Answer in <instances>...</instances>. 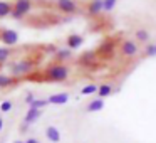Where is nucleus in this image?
I'll return each instance as SVG.
<instances>
[{
  "instance_id": "1",
  "label": "nucleus",
  "mask_w": 156,
  "mask_h": 143,
  "mask_svg": "<svg viewBox=\"0 0 156 143\" xmlns=\"http://www.w3.org/2000/svg\"><path fill=\"white\" fill-rule=\"evenodd\" d=\"M69 78V68L61 62H54V64L47 66L44 71V79L49 82H64Z\"/></svg>"
},
{
  "instance_id": "2",
  "label": "nucleus",
  "mask_w": 156,
  "mask_h": 143,
  "mask_svg": "<svg viewBox=\"0 0 156 143\" xmlns=\"http://www.w3.org/2000/svg\"><path fill=\"white\" fill-rule=\"evenodd\" d=\"M37 62L39 61H34V59H20V61L10 62V64H9V69H10V72H12L14 78L20 79L22 76L29 74V72L37 66Z\"/></svg>"
},
{
  "instance_id": "3",
  "label": "nucleus",
  "mask_w": 156,
  "mask_h": 143,
  "mask_svg": "<svg viewBox=\"0 0 156 143\" xmlns=\"http://www.w3.org/2000/svg\"><path fill=\"white\" fill-rule=\"evenodd\" d=\"M12 4H14V12H12L14 19H24L34 7L32 0H14Z\"/></svg>"
},
{
  "instance_id": "4",
  "label": "nucleus",
  "mask_w": 156,
  "mask_h": 143,
  "mask_svg": "<svg viewBox=\"0 0 156 143\" xmlns=\"http://www.w3.org/2000/svg\"><path fill=\"white\" fill-rule=\"evenodd\" d=\"M119 51H121V54L124 56V57H136L139 52V46L138 42L131 41V39H124V41L119 44Z\"/></svg>"
},
{
  "instance_id": "5",
  "label": "nucleus",
  "mask_w": 156,
  "mask_h": 143,
  "mask_svg": "<svg viewBox=\"0 0 156 143\" xmlns=\"http://www.w3.org/2000/svg\"><path fill=\"white\" fill-rule=\"evenodd\" d=\"M116 51V41L114 39H104V41L99 44V47L96 49V52H98L99 57L106 59V57H111L112 54H114Z\"/></svg>"
},
{
  "instance_id": "6",
  "label": "nucleus",
  "mask_w": 156,
  "mask_h": 143,
  "mask_svg": "<svg viewBox=\"0 0 156 143\" xmlns=\"http://www.w3.org/2000/svg\"><path fill=\"white\" fill-rule=\"evenodd\" d=\"M55 7H57L59 12H62L66 15H72L79 10V5L74 0H55Z\"/></svg>"
},
{
  "instance_id": "7",
  "label": "nucleus",
  "mask_w": 156,
  "mask_h": 143,
  "mask_svg": "<svg viewBox=\"0 0 156 143\" xmlns=\"http://www.w3.org/2000/svg\"><path fill=\"white\" fill-rule=\"evenodd\" d=\"M0 42L5 46H15L19 42V34L14 29H0Z\"/></svg>"
},
{
  "instance_id": "8",
  "label": "nucleus",
  "mask_w": 156,
  "mask_h": 143,
  "mask_svg": "<svg viewBox=\"0 0 156 143\" xmlns=\"http://www.w3.org/2000/svg\"><path fill=\"white\" fill-rule=\"evenodd\" d=\"M98 61H99V56H98V52H96V51H91V52H84V54H82L81 56V57H79V64H81V66H87V68H89V66H96V64H98Z\"/></svg>"
},
{
  "instance_id": "9",
  "label": "nucleus",
  "mask_w": 156,
  "mask_h": 143,
  "mask_svg": "<svg viewBox=\"0 0 156 143\" xmlns=\"http://www.w3.org/2000/svg\"><path fill=\"white\" fill-rule=\"evenodd\" d=\"M66 44H67V49L74 51V49L81 47V46L84 44V37H82L81 34H71L67 39H66Z\"/></svg>"
},
{
  "instance_id": "10",
  "label": "nucleus",
  "mask_w": 156,
  "mask_h": 143,
  "mask_svg": "<svg viewBox=\"0 0 156 143\" xmlns=\"http://www.w3.org/2000/svg\"><path fill=\"white\" fill-rule=\"evenodd\" d=\"M86 10L89 15H99L102 12V0H89L87 5H86Z\"/></svg>"
},
{
  "instance_id": "11",
  "label": "nucleus",
  "mask_w": 156,
  "mask_h": 143,
  "mask_svg": "<svg viewBox=\"0 0 156 143\" xmlns=\"http://www.w3.org/2000/svg\"><path fill=\"white\" fill-rule=\"evenodd\" d=\"M19 82H20V79L19 78H14L12 74H0V88H14V86H17Z\"/></svg>"
},
{
  "instance_id": "12",
  "label": "nucleus",
  "mask_w": 156,
  "mask_h": 143,
  "mask_svg": "<svg viewBox=\"0 0 156 143\" xmlns=\"http://www.w3.org/2000/svg\"><path fill=\"white\" fill-rule=\"evenodd\" d=\"M41 115H42V109L29 108L27 115L24 116V123H25V125H32V123H35L39 118H41Z\"/></svg>"
},
{
  "instance_id": "13",
  "label": "nucleus",
  "mask_w": 156,
  "mask_h": 143,
  "mask_svg": "<svg viewBox=\"0 0 156 143\" xmlns=\"http://www.w3.org/2000/svg\"><path fill=\"white\" fill-rule=\"evenodd\" d=\"M49 105H66L69 101V94L67 93H57V94H51L47 98Z\"/></svg>"
},
{
  "instance_id": "14",
  "label": "nucleus",
  "mask_w": 156,
  "mask_h": 143,
  "mask_svg": "<svg viewBox=\"0 0 156 143\" xmlns=\"http://www.w3.org/2000/svg\"><path fill=\"white\" fill-rule=\"evenodd\" d=\"M45 136H47V140L52 143L61 141V131H59L55 126H47V128H45Z\"/></svg>"
},
{
  "instance_id": "15",
  "label": "nucleus",
  "mask_w": 156,
  "mask_h": 143,
  "mask_svg": "<svg viewBox=\"0 0 156 143\" xmlns=\"http://www.w3.org/2000/svg\"><path fill=\"white\" fill-rule=\"evenodd\" d=\"M12 12H14V4L12 2H0V19L12 15Z\"/></svg>"
},
{
  "instance_id": "16",
  "label": "nucleus",
  "mask_w": 156,
  "mask_h": 143,
  "mask_svg": "<svg viewBox=\"0 0 156 143\" xmlns=\"http://www.w3.org/2000/svg\"><path fill=\"white\" fill-rule=\"evenodd\" d=\"M71 57H72L71 49H59V51L55 52V61L61 62V64H64V61H69Z\"/></svg>"
},
{
  "instance_id": "17",
  "label": "nucleus",
  "mask_w": 156,
  "mask_h": 143,
  "mask_svg": "<svg viewBox=\"0 0 156 143\" xmlns=\"http://www.w3.org/2000/svg\"><path fill=\"white\" fill-rule=\"evenodd\" d=\"M102 108H104V101H102L101 98H98V99H92V101L89 103L87 106H86V111L96 113V111H101Z\"/></svg>"
},
{
  "instance_id": "18",
  "label": "nucleus",
  "mask_w": 156,
  "mask_h": 143,
  "mask_svg": "<svg viewBox=\"0 0 156 143\" xmlns=\"http://www.w3.org/2000/svg\"><path fill=\"white\" fill-rule=\"evenodd\" d=\"M112 91H114V88H112L111 84H108V82H104V84H101L98 88V94L101 96V99L102 98H108L109 94H112Z\"/></svg>"
},
{
  "instance_id": "19",
  "label": "nucleus",
  "mask_w": 156,
  "mask_h": 143,
  "mask_svg": "<svg viewBox=\"0 0 156 143\" xmlns=\"http://www.w3.org/2000/svg\"><path fill=\"white\" fill-rule=\"evenodd\" d=\"M10 56H12V51L9 47H0V66L7 64Z\"/></svg>"
},
{
  "instance_id": "20",
  "label": "nucleus",
  "mask_w": 156,
  "mask_h": 143,
  "mask_svg": "<svg viewBox=\"0 0 156 143\" xmlns=\"http://www.w3.org/2000/svg\"><path fill=\"white\" fill-rule=\"evenodd\" d=\"M134 35L139 42H143V44H146V42L149 41V32L146 31V29H138V31L134 32Z\"/></svg>"
},
{
  "instance_id": "21",
  "label": "nucleus",
  "mask_w": 156,
  "mask_h": 143,
  "mask_svg": "<svg viewBox=\"0 0 156 143\" xmlns=\"http://www.w3.org/2000/svg\"><path fill=\"white\" fill-rule=\"evenodd\" d=\"M116 4H118V0H102V10L111 12L116 7Z\"/></svg>"
},
{
  "instance_id": "22",
  "label": "nucleus",
  "mask_w": 156,
  "mask_h": 143,
  "mask_svg": "<svg viewBox=\"0 0 156 143\" xmlns=\"http://www.w3.org/2000/svg\"><path fill=\"white\" fill-rule=\"evenodd\" d=\"M47 105H49L47 99H34L29 106H30V108H35V109H42L44 106H47Z\"/></svg>"
},
{
  "instance_id": "23",
  "label": "nucleus",
  "mask_w": 156,
  "mask_h": 143,
  "mask_svg": "<svg viewBox=\"0 0 156 143\" xmlns=\"http://www.w3.org/2000/svg\"><path fill=\"white\" fill-rule=\"evenodd\" d=\"M98 88L99 86H96V84H87L81 89V94L87 96V94H92V93H98Z\"/></svg>"
},
{
  "instance_id": "24",
  "label": "nucleus",
  "mask_w": 156,
  "mask_h": 143,
  "mask_svg": "<svg viewBox=\"0 0 156 143\" xmlns=\"http://www.w3.org/2000/svg\"><path fill=\"white\" fill-rule=\"evenodd\" d=\"M10 109H12V103L10 101H4L2 105H0V111L7 113V111H10Z\"/></svg>"
},
{
  "instance_id": "25",
  "label": "nucleus",
  "mask_w": 156,
  "mask_h": 143,
  "mask_svg": "<svg viewBox=\"0 0 156 143\" xmlns=\"http://www.w3.org/2000/svg\"><path fill=\"white\" fill-rule=\"evenodd\" d=\"M44 51H45V52H51V54L55 56V52H57L59 49H57V46H54V44H47V46L44 47Z\"/></svg>"
},
{
  "instance_id": "26",
  "label": "nucleus",
  "mask_w": 156,
  "mask_h": 143,
  "mask_svg": "<svg viewBox=\"0 0 156 143\" xmlns=\"http://www.w3.org/2000/svg\"><path fill=\"white\" fill-rule=\"evenodd\" d=\"M34 94H32V93H27V96H25V103H29V105H30L32 101H34Z\"/></svg>"
},
{
  "instance_id": "27",
  "label": "nucleus",
  "mask_w": 156,
  "mask_h": 143,
  "mask_svg": "<svg viewBox=\"0 0 156 143\" xmlns=\"http://www.w3.org/2000/svg\"><path fill=\"white\" fill-rule=\"evenodd\" d=\"M27 130H29V125H25V123H22V125H20V131H22V133H25Z\"/></svg>"
},
{
  "instance_id": "28",
  "label": "nucleus",
  "mask_w": 156,
  "mask_h": 143,
  "mask_svg": "<svg viewBox=\"0 0 156 143\" xmlns=\"http://www.w3.org/2000/svg\"><path fill=\"white\" fill-rule=\"evenodd\" d=\"M25 141H27V143H41L37 138H29V140H25Z\"/></svg>"
},
{
  "instance_id": "29",
  "label": "nucleus",
  "mask_w": 156,
  "mask_h": 143,
  "mask_svg": "<svg viewBox=\"0 0 156 143\" xmlns=\"http://www.w3.org/2000/svg\"><path fill=\"white\" fill-rule=\"evenodd\" d=\"M2 128H4V119L0 118V131H2Z\"/></svg>"
},
{
  "instance_id": "30",
  "label": "nucleus",
  "mask_w": 156,
  "mask_h": 143,
  "mask_svg": "<svg viewBox=\"0 0 156 143\" xmlns=\"http://www.w3.org/2000/svg\"><path fill=\"white\" fill-rule=\"evenodd\" d=\"M14 143H27V141H22V140H15Z\"/></svg>"
}]
</instances>
